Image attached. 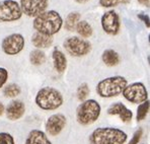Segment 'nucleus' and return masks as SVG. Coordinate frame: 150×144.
Returning <instances> with one entry per match:
<instances>
[{
	"mask_svg": "<svg viewBox=\"0 0 150 144\" xmlns=\"http://www.w3.org/2000/svg\"><path fill=\"white\" fill-rule=\"evenodd\" d=\"M62 23L63 21L61 15L55 10H49L35 17L34 28L40 34L52 37L60 31Z\"/></svg>",
	"mask_w": 150,
	"mask_h": 144,
	"instance_id": "nucleus-1",
	"label": "nucleus"
},
{
	"mask_svg": "<svg viewBox=\"0 0 150 144\" xmlns=\"http://www.w3.org/2000/svg\"><path fill=\"white\" fill-rule=\"evenodd\" d=\"M90 144H124L127 134L117 128H98L89 137Z\"/></svg>",
	"mask_w": 150,
	"mask_h": 144,
	"instance_id": "nucleus-2",
	"label": "nucleus"
},
{
	"mask_svg": "<svg viewBox=\"0 0 150 144\" xmlns=\"http://www.w3.org/2000/svg\"><path fill=\"white\" fill-rule=\"evenodd\" d=\"M36 104L43 110L52 111L60 108L63 104V96L59 90L53 87H44L39 90L36 96Z\"/></svg>",
	"mask_w": 150,
	"mask_h": 144,
	"instance_id": "nucleus-3",
	"label": "nucleus"
},
{
	"mask_svg": "<svg viewBox=\"0 0 150 144\" xmlns=\"http://www.w3.org/2000/svg\"><path fill=\"white\" fill-rule=\"evenodd\" d=\"M100 115V106L94 99H87L79 105L76 111V119L79 124L87 126L94 123Z\"/></svg>",
	"mask_w": 150,
	"mask_h": 144,
	"instance_id": "nucleus-4",
	"label": "nucleus"
},
{
	"mask_svg": "<svg viewBox=\"0 0 150 144\" xmlns=\"http://www.w3.org/2000/svg\"><path fill=\"white\" fill-rule=\"evenodd\" d=\"M127 86V79L123 76H112L98 82L96 92L101 97H112L122 94Z\"/></svg>",
	"mask_w": 150,
	"mask_h": 144,
	"instance_id": "nucleus-5",
	"label": "nucleus"
},
{
	"mask_svg": "<svg viewBox=\"0 0 150 144\" xmlns=\"http://www.w3.org/2000/svg\"><path fill=\"white\" fill-rule=\"evenodd\" d=\"M64 48L70 55L74 57H81L88 54L91 50L89 42L78 37H70L64 42Z\"/></svg>",
	"mask_w": 150,
	"mask_h": 144,
	"instance_id": "nucleus-6",
	"label": "nucleus"
},
{
	"mask_svg": "<svg viewBox=\"0 0 150 144\" xmlns=\"http://www.w3.org/2000/svg\"><path fill=\"white\" fill-rule=\"evenodd\" d=\"M23 15L21 6L14 0H3L0 2V21H14Z\"/></svg>",
	"mask_w": 150,
	"mask_h": 144,
	"instance_id": "nucleus-7",
	"label": "nucleus"
},
{
	"mask_svg": "<svg viewBox=\"0 0 150 144\" xmlns=\"http://www.w3.org/2000/svg\"><path fill=\"white\" fill-rule=\"evenodd\" d=\"M123 96L131 103L142 104L148 99V92L144 84L141 82H135L126 86L123 90Z\"/></svg>",
	"mask_w": 150,
	"mask_h": 144,
	"instance_id": "nucleus-8",
	"label": "nucleus"
},
{
	"mask_svg": "<svg viewBox=\"0 0 150 144\" xmlns=\"http://www.w3.org/2000/svg\"><path fill=\"white\" fill-rule=\"evenodd\" d=\"M49 0H21V12L30 17H37L47 9Z\"/></svg>",
	"mask_w": 150,
	"mask_h": 144,
	"instance_id": "nucleus-9",
	"label": "nucleus"
},
{
	"mask_svg": "<svg viewBox=\"0 0 150 144\" xmlns=\"http://www.w3.org/2000/svg\"><path fill=\"white\" fill-rule=\"evenodd\" d=\"M25 47V38L21 34L9 35L2 41V50L7 55H16Z\"/></svg>",
	"mask_w": 150,
	"mask_h": 144,
	"instance_id": "nucleus-10",
	"label": "nucleus"
},
{
	"mask_svg": "<svg viewBox=\"0 0 150 144\" xmlns=\"http://www.w3.org/2000/svg\"><path fill=\"white\" fill-rule=\"evenodd\" d=\"M101 26L107 34L115 36L119 33L120 30V19L119 15L114 10L105 12L101 17Z\"/></svg>",
	"mask_w": 150,
	"mask_h": 144,
	"instance_id": "nucleus-11",
	"label": "nucleus"
},
{
	"mask_svg": "<svg viewBox=\"0 0 150 144\" xmlns=\"http://www.w3.org/2000/svg\"><path fill=\"white\" fill-rule=\"evenodd\" d=\"M66 125V117L62 114H55L48 119L46 130L52 136H56L63 130Z\"/></svg>",
	"mask_w": 150,
	"mask_h": 144,
	"instance_id": "nucleus-12",
	"label": "nucleus"
},
{
	"mask_svg": "<svg viewBox=\"0 0 150 144\" xmlns=\"http://www.w3.org/2000/svg\"><path fill=\"white\" fill-rule=\"evenodd\" d=\"M25 104L21 101H12L6 108V116L9 120H18L25 115Z\"/></svg>",
	"mask_w": 150,
	"mask_h": 144,
	"instance_id": "nucleus-13",
	"label": "nucleus"
},
{
	"mask_svg": "<svg viewBox=\"0 0 150 144\" xmlns=\"http://www.w3.org/2000/svg\"><path fill=\"white\" fill-rule=\"evenodd\" d=\"M108 113L110 115H118L122 119V121L126 122V123L131 121L132 117H133V113L122 103H116L112 105L108 110Z\"/></svg>",
	"mask_w": 150,
	"mask_h": 144,
	"instance_id": "nucleus-14",
	"label": "nucleus"
},
{
	"mask_svg": "<svg viewBox=\"0 0 150 144\" xmlns=\"http://www.w3.org/2000/svg\"><path fill=\"white\" fill-rule=\"evenodd\" d=\"M25 144H52L47 135L40 130H33L30 132Z\"/></svg>",
	"mask_w": 150,
	"mask_h": 144,
	"instance_id": "nucleus-15",
	"label": "nucleus"
},
{
	"mask_svg": "<svg viewBox=\"0 0 150 144\" xmlns=\"http://www.w3.org/2000/svg\"><path fill=\"white\" fill-rule=\"evenodd\" d=\"M53 61H54V67L57 72L63 73L67 67V60H66L65 55L58 49H55L53 52Z\"/></svg>",
	"mask_w": 150,
	"mask_h": 144,
	"instance_id": "nucleus-16",
	"label": "nucleus"
},
{
	"mask_svg": "<svg viewBox=\"0 0 150 144\" xmlns=\"http://www.w3.org/2000/svg\"><path fill=\"white\" fill-rule=\"evenodd\" d=\"M32 43L35 47L37 48H48L53 44V38L51 36H47V35L40 34V33H36L32 38Z\"/></svg>",
	"mask_w": 150,
	"mask_h": 144,
	"instance_id": "nucleus-17",
	"label": "nucleus"
},
{
	"mask_svg": "<svg viewBox=\"0 0 150 144\" xmlns=\"http://www.w3.org/2000/svg\"><path fill=\"white\" fill-rule=\"evenodd\" d=\"M103 61L107 66L112 67L120 63V56L119 54L114 50H105L103 54Z\"/></svg>",
	"mask_w": 150,
	"mask_h": 144,
	"instance_id": "nucleus-18",
	"label": "nucleus"
},
{
	"mask_svg": "<svg viewBox=\"0 0 150 144\" xmlns=\"http://www.w3.org/2000/svg\"><path fill=\"white\" fill-rule=\"evenodd\" d=\"M80 14H79L78 12H71L68 14L67 18H66L65 21V28L66 30L68 31H74L75 28H76V26L77 23L80 21Z\"/></svg>",
	"mask_w": 150,
	"mask_h": 144,
	"instance_id": "nucleus-19",
	"label": "nucleus"
},
{
	"mask_svg": "<svg viewBox=\"0 0 150 144\" xmlns=\"http://www.w3.org/2000/svg\"><path fill=\"white\" fill-rule=\"evenodd\" d=\"M75 30L77 31L79 35L83 38H89L92 35V28L91 26L85 21H81L77 23L76 28Z\"/></svg>",
	"mask_w": 150,
	"mask_h": 144,
	"instance_id": "nucleus-20",
	"label": "nucleus"
},
{
	"mask_svg": "<svg viewBox=\"0 0 150 144\" xmlns=\"http://www.w3.org/2000/svg\"><path fill=\"white\" fill-rule=\"evenodd\" d=\"M30 60L33 65H41L46 61V55L43 51L41 50H35L30 53Z\"/></svg>",
	"mask_w": 150,
	"mask_h": 144,
	"instance_id": "nucleus-21",
	"label": "nucleus"
},
{
	"mask_svg": "<svg viewBox=\"0 0 150 144\" xmlns=\"http://www.w3.org/2000/svg\"><path fill=\"white\" fill-rule=\"evenodd\" d=\"M3 94L6 97H14L17 96L21 94V88L17 84L15 83H10L7 86H5L3 90Z\"/></svg>",
	"mask_w": 150,
	"mask_h": 144,
	"instance_id": "nucleus-22",
	"label": "nucleus"
},
{
	"mask_svg": "<svg viewBox=\"0 0 150 144\" xmlns=\"http://www.w3.org/2000/svg\"><path fill=\"white\" fill-rule=\"evenodd\" d=\"M148 111H149V101H148L140 104V106L138 107V110H137V120L142 121L143 119H145Z\"/></svg>",
	"mask_w": 150,
	"mask_h": 144,
	"instance_id": "nucleus-23",
	"label": "nucleus"
},
{
	"mask_svg": "<svg viewBox=\"0 0 150 144\" xmlns=\"http://www.w3.org/2000/svg\"><path fill=\"white\" fill-rule=\"evenodd\" d=\"M89 94V87H88L87 83H82L79 85L78 89H77V97L80 101H84L86 97Z\"/></svg>",
	"mask_w": 150,
	"mask_h": 144,
	"instance_id": "nucleus-24",
	"label": "nucleus"
},
{
	"mask_svg": "<svg viewBox=\"0 0 150 144\" xmlns=\"http://www.w3.org/2000/svg\"><path fill=\"white\" fill-rule=\"evenodd\" d=\"M0 144H14V139L8 133H0Z\"/></svg>",
	"mask_w": 150,
	"mask_h": 144,
	"instance_id": "nucleus-25",
	"label": "nucleus"
},
{
	"mask_svg": "<svg viewBox=\"0 0 150 144\" xmlns=\"http://www.w3.org/2000/svg\"><path fill=\"white\" fill-rule=\"evenodd\" d=\"M8 78V72L5 68L0 67V88L5 84L6 80Z\"/></svg>",
	"mask_w": 150,
	"mask_h": 144,
	"instance_id": "nucleus-26",
	"label": "nucleus"
},
{
	"mask_svg": "<svg viewBox=\"0 0 150 144\" xmlns=\"http://www.w3.org/2000/svg\"><path fill=\"white\" fill-rule=\"evenodd\" d=\"M142 129H138L137 131H136L135 133H134V135H133V138L130 140V142L128 143V144H137L139 141H140V138H141V136H142Z\"/></svg>",
	"mask_w": 150,
	"mask_h": 144,
	"instance_id": "nucleus-27",
	"label": "nucleus"
},
{
	"mask_svg": "<svg viewBox=\"0 0 150 144\" xmlns=\"http://www.w3.org/2000/svg\"><path fill=\"white\" fill-rule=\"evenodd\" d=\"M100 3L103 7H112L119 4L118 0H100Z\"/></svg>",
	"mask_w": 150,
	"mask_h": 144,
	"instance_id": "nucleus-28",
	"label": "nucleus"
},
{
	"mask_svg": "<svg viewBox=\"0 0 150 144\" xmlns=\"http://www.w3.org/2000/svg\"><path fill=\"white\" fill-rule=\"evenodd\" d=\"M138 17L140 19H142L143 21H144V23L146 24L147 28H149V16L148 15H145V14H139Z\"/></svg>",
	"mask_w": 150,
	"mask_h": 144,
	"instance_id": "nucleus-29",
	"label": "nucleus"
},
{
	"mask_svg": "<svg viewBox=\"0 0 150 144\" xmlns=\"http://www.w3.org/2000/svg\"><path fill=\"white\" fill-rule=\"evenodd\" d=\"M141 4L143 5H146V6H149V0H138Z\"/></svg>",
	"mask_w": 150,
	"mask_h": 144,
	"instance_id": "nucleus-30",
	"label": "nucleus"
},
{
	"mask_svg": "<svg viewBox=\"0 0 150 144\" xmlns=\"http://www.w3.org/2000/svg\"><path fill=\"white\" fill-rule=\"evenodd\" d=\"M3 112H4V106L2 103H0V116L3 114Z\"/></svg>",
	"mask_w": 150,
	"mask_h": 144,
	"instance_id": "nucleus-31",
	"label": "nucleus"
},
{
	"mask_svg": "<svg viewBox=\"0 0 150 144\" xmlns=\"http://www.w3.org/2000/svg\"><path fill=\"white\" fill-rule=\"evenodd\" d=\"M119 3H122V4H127V3H130L131 0H118Z\"/></svg>",
	"mask_w": 150,
	"mask_h": 144,
	"instance_id": "nucleus-32",
	"label": "nucleus"
},
{
	"mask_svg": "<svg viewBox=\"0 0 150 144\" xmlns=\"http://www.w3.org/2000/svg\"><path fill=\"white\" fill-rule=\"evenodd\" d=\"M75 1H76L77 3L82 4V3H86V2H88V1H89V0H75Z\"/></svg>",
	"mask_w": 150,
	"mask_h": 144,
	"instance_id": "nucleus-33",
	"label": "nucleus"
}]
</instances>
